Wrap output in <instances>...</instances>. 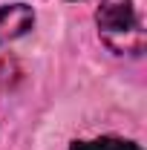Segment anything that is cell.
Returning <instances> with one entry per match:
<instances>
[{"mask_svg":"<svg viewBox=\"0 0 147 150\" xmlns=\"http://www.w3.org/2000/svg\"><path fill=\"white\" fill-rule=\"evenodd\" d=\"M69 150H141V147L136 142H127V139L104 136V139H92V142H72Z\"/></svg>","mask_w":147,"mask_h":150,"instance_id":"obj_3","label":"cell"},{"mask_svg":"<svg viewBox=\"0 0 147 150\" xmlns=\"http://www.w3.org/2000/svg\"><path fill=\"white\" fill-rule=\"evenodd\" d=\"M147 0H101L95 26L101 43L115 55L139 58L147 46Z\"/></svg>","mask_w":147,"mask_h":150,"instance_id":"obj_1","label":"cell"},{"mask_svg":"<svg viewBox=\"0 0 147 150\" xmlns=\"http://www.w3.org/2000/svg\"><path fill=\"white\" fill-rule=\"evenodd\" d=\"M35 26V9L29 3H6L0 6V46L23 38Z\"/></svg>","mask_w":147,"mask_h":150,"instance_id":"obj_2","label":"cell"}]
</instances>
